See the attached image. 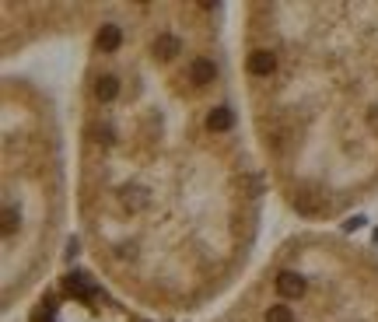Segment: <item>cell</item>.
Masks as SVG:
<instances>
[{"mask_svg": "<svg viewBox=\"0 0 378 322\" xmlns=\"http://www.w3.org/2000/svg\"><path fill=\"white\" fill-rule=\"evenodd\" d=\"M231 7L98 4L71 92L74 231L112 295L196 316L256 266L267 175L245 123Z\"/></svg>", "mask_w": 378, "mask_h": 322, "instance_id": "cell-1", "label": "cell"}, {"mask_svg": "<svg viewBox=\"0 0 378 322\" xmlns=\"http://www.w3.org/2000/svg\"><path fill=\"white\" fill-rule=\"evenodd\" d=\"M245 123L270 193L308 228L378 200V0L231 7Z\"/></svg>", "mask_w": 378, "mask_h": 322, "instance_id": "cell-2", "label": "cell"}, {"mask_svg": "<svg viewBox=\"0 0 378 322\" xmlns=\"http://www.w3.org/2000/svg\"><path fill=\"white\" fill-rule=\"evenodd\" d=\"M71 217V144L53 92L32 74L7 70L0 81V284L7 316L49 287Z\"/></svg>", "mask_w": 378, "mask_h": 322, "instance_id": "cell-3", "label": "cell"}, {"mask_svg": "<svg viewBox=\"0 0 378 322\" xmlns=\"http://www.w3.org/2000/svg\"><path fill=\"white\" fill-rule=\"evenodd\" d=\"M200 322H378V249L329 228H298Z\"/></svg>", "mask_w": 378, "mask_h": 322, "instance_id": "cell-4", "label": "cell"}, {"mask_svg": "<svg viewBox=\"0 0 378 322\" xmlns=\"http://www.w3.org/2000/svg\"><path fill=\"white\" fill-rule=\"evenodd\" d=\"M35 322H147L98 277H63L39 295Z\"/></svg>", "mask_w": 378, "mask_h": 322, "instance_id": "cell-5", "label": "cell"}]
</instances>
